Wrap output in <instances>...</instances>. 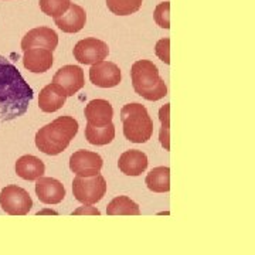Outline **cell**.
I'll use <instances>...</instances> for the list:
<instances>
[{
    "mask_svg": "<svg viewBox=\"0 0 255 255\" xmlns=\"http://www.w3.org/2000/svg\"><path fill=\"white\" fill-rule=\"evenodd\" d=\"M33 100V90L17 68L0 55V121L23 117Z\"/></svg>",
    "mask_w": 255,
    "mask_h": 255,
    "instance_id": "1",
    "label": "cell"
},
{
    "mask_svg": "<svg viewBox=\"0 0 255 255\" xmlns=\"http://www.w3.org/2000/svg\"><path fill=\"white\" fill-rule=\"evenodd\" d=\"M78 133V122L73 117H58L36 133L38 150L50 156L60 155Z\"/></svg>",
    "mask_w": 255,
    "mask_h": 255,
    "instance_id": "2",
    "label": "cell"
},
{
    "mask_svg": "<svg viewBox=\"0 0 255 255\" xmlns=\"http://www.w3.org/2000/svg\"><path fill=\"white\" fill-rule=\"evenodd\" d=\"M132 85L139 97L147 101H159L167 95V87L159 75V70L149 60H139L130 70Z\"/></svg>",
    "mask_w": 255,
    "mask_h": 255,
    "instance_id": "3",
    "label": "cell"
},
{
    "mask_svg": "<svg viewBox=\"0 0 255 255\" xmlns=\"http://www.w3.org/2000/svg\"><path fill=\"white\" fill-rule=\"evenodd\" d=\"M124 135L132 143H145L153 133V122L149 112L140 104H128L121 111Z\"/></svg>",
    "mask_w": 255,
    "mask_h": 255,
    "instance_id": "4",
    "label": "cell"
},
{
    "mask_svg": "<svg viewBox=\"0 0 255 255\" xmlns=\"http://www.w3.org/2000/svg\"><path fill=\"white\" fill-rule=\"evenodd\" d=\"M73 193L75 200H78L82 204L91 206L104 199L107 193V182L101 174L92 177L77 176L73 182Z\"/></svg>",
    "mask_w": 255,
    "mask_h": 255,
    "instance_id": "5",
    "label": "cell"
},
{
    "mask_svg": "<svg viewBox=\"0 0 255 255\" xmlns=\"http://www.w3.org/2000/svg\"><path fill=\"white\" fill-rule=\"evenodd\" d=\"M0 207L10 216H26L33 207V200L24 189L10 184L0 191Z\"/></svg>",
    "mask_w": 255,
    "mask_h": 255,
    "instance_id": "6",
    "label": "cell"
},
{
    "mask_svg": "<svg viewBox=\"0 0 255 255\" xmlns=\"http://www.w3.org/2000/svg\"><path fill=\"white\" fill-rule=\"evenodd\" d=\"M110 54L108 44L98 38H84L74 47V57L80 64L92 65L104 61Z\"/></svg>",
    "mask_w": 255,
    "mask_h": 255,
    "instance_id": "7",
    "label": "cell"
},
{
    "mask_svg": "<svg viewBox=\"0 0 255 255\" xmlns=\"http://www.w3.org/2000/svg\"><path fill=\"white\" fill-rule=\"evenodd\" d=\"M102 166V157L98 153L90 150H77L70 157V169L80 177H92L100 174Z\"/></svg>",
    "mask_w": 255,
    "mask_h": 255,
    "instance_id": "8",
    "label": "cell"
},
{
    "mask_svg": "<svg viewBox=\"0 0 255 255\" xmlns=\"http://www.w3.org/2000/svg\"><path fill=\"white\" fill-rule=\"evenodd\" d=\"M53 84L58 85L67 97H71L80 91L85 84L84 71L78 65H64L55 73Z\"/></svg>",
    "mask_w": 255,
    "mask_h": 255,
    "instance_id": "9",
    "label": "cell"
},
{
    "mask_svg": "<svg viewBox=\"0 0 255 255\" xmlns=\"http://www.w3.org/2000/svg\"><path fill=\"white\" fill-rule=\"evenodd\" d=\"M90 80L94 85L100 88H114L119 85L122 80V74L119 67L111 61H100L92 64L90 70Z\"/></svg>",
    "mask_w": 255,
    "mask_h": 255,
    "instance_id": "10",
    "label": "cell"
},
{
    "mask_svg": "<svg viewBox=\"0 0 255 255\" xmlns=\"http://www.w3.org/2000/svg\"><path fill=\"white\" fill-rule=\"evenodd\" d=\"M58 44V36L53 28L37 27L30 30L21 40V48L26 51L28 48H46L54 51Z\"/></svg>",
    "mask_w": 255,
    "mask_h": 255,
    "instance_id": "11",
    "label": "cell"
},
{
    "mask_svg": "<svg viewBox=\"0 0 255 255\" xmlns=\"http://www.w3.org/2000/svg\"><path fill=\"white\" fill-rule=\"evenodd\" d=\"M36 194L44 204H58L65 197V189L61 182L53 177H40L36 182Z\"/></svg>",
    "mask_w": 255,
    "mask_h": 255,
    "instance_id": "12",
    "label": "cell"
},
{
    "mask_svg": "<svg viewBox=\"0 0 255 255\" xmlns=\"http://www.w3.org/2000/svg\"><path fill=\"white\" fill-rule=\"evenodd\" d=\"M85 119L91 127H105L112 124L114 110L107 100H92L85 107Z\"/></svg>",
    "mask_w": 255,
    "mask_h": 255,
    "instance_id": "13",
    "label": "cell"
},
{
    "mask_svg": "<svg viewBox=\"0 0 255 255\" xmlns=\"http://www.w3.org/2000/svg\"><path fill=\"white\" fill-rule=\"evenodd\" d=\"M53 51L46 48H28L23 55V65L31 73H46L53 67Z\"/></svg>",
    "mask_w": 255,
    "mask_h": 255,
    "instance_id": "14",
    "label": "cell"
},
{
    "mask_svg": "<svg viewBox=\"0 0 255 255\" xmlns=\"http://www.w3.org/2000/svg\"><path fill=\"white\" fill-rule=\"evenodd\" d=\"M55 26L63 30L64 33H78L81 31L85 21H87V14L85 10L82 9L81 6L71 3L68 10L61 14L60 17L54 18Z\"/></svg>",
    "mask_w": 255,
    "mask_h": 255,
    "instance_id": "15",
    "label": "cell"
},
{
    "mask_svg": "<svg viewBox=\"0 0 255 255\" xmlns=\"http://www.w3.org/2000/svg\"><path fill=\"white\" fill-rule=\"evenodd\" d=\"M147 156L142 150L130 149L119 157V170L127 176H139L147 169Z\"/></svg>",
    "mask_w": 255,
    "mask_h": 255,
    "instance_id": "16",
    "label": "cell"
},
{
    "mask_svg": "<svg viewBox=\"0 0 255 255\" xmlns=\"http://www.w3.org/2000/svg\"><path fill=\"white\" fill-rule=\"evenodd\" d=\"M67 101L65 92L55 84H48L41 91L38 97V107L43 112H55V111L61 110Z\"/></svg>",
    "mask_w": 255,
    "mask_h": 255,
    "instance_id": "17",
    "label": "cell"
},
{
    "mask_svg": "<svg viewBox=\"0 0 255 255\" xmlns=\"http://www.w3.org/2000/svg\"><path fill=\"white\" fill-rule=\"evenodd\" d=\"M46 172V166L41 159L33 155L21 156L16 162V173L24 180H37L43 177Z\"/></svg>",
    "mask_w": 255,
    "mask_h": 255,
    "instance_id": "18",
    "label": "cell"
},
{
    "mask_svg": "<svg viewBox=\"0 0 255 255\" xmlns=\"http://www.w3.org/2000/svg\"><path fill=\"white\" fill-rule=\"evenodd\" d=\"M146 186L155 193H167L170 190V169L167 166H159L152 169L146 176Z\"/></svg>",
    "mask_w": 255,
    "mask_h": 255,
    "instance_id": "19",
    "label": "cell"
},
{
    "mask_svg": "<svg viewBox=\"0 0 255 255\" xmlns=\"http://www.w3.org/2000/svg\"><path fill=\"white\" fill-rule=\"evenodd\" d=\"M85 139L91 145H108L115 139V125L110 124V125H105V127H91V125L87 124Z\"/></svg>",
    "mask_w": 255,
    "mask_h": 255,
    "instance_id": "20",
    "label": "cell"
},
{
    "mask_svg": "<svg viewBox=\"0 0 255 255\" xmlns=\"http://www.w3.org/2000/svg\"><path fill=\"white\" fill-rule=\"evenodd\" d=\"M108 216H139V206L128 196H118L107 207Z\"/></svg>",
    "mask_w": 255,
    "mask_h": 255,
    "instance_id": "21",
    "label": "cell"
},
{
    "mask_svg": "<svg viewBox=\"0 0 255 255\" xmlns=\"http://www.w3.org/2000/svg\"><path fill=\"white\" fill-rule=\"evenodd\" d=\"M143 0H107L108 9L118 16H129L142 7Z\"/></svg>",
    "mask_w": 255,
    "mask_h": 255,
    "instance_id": "22",
    "label": "cell"
},
{
    "mask_svg": "<svg viewBox=\"0 0 255 255\" xmlns=\"http://www.w3.org/2000/svg\"><path fill=\"white\" fill-rule=\"evenodd\" d=\"M71 4V0H40V9L47 16L51 17H60L64 14Z\"/></svg>",
    "mask_w": 255,
    "mask_h": 255,
    "instance_id": "23",
    "label": "cell"
},
{
    "mask_svg": "<svg viewBox=\"0 0 255 255\" xmlns=\"http://www.w3.org/2000/svg\"><path fill=\"white\" fill-rule=\"evenodd\" d=\"M169 112H170V104H166L164 107L159 111V119L162 122V129H160V142L166 150H170V142H169V127H170V118H169Z\"/></svg>",
    "mask_w": 255,
    "mask_h": 255,
    "instance_id": "24",
    "label": "cell"
},
{
    "mask_svg": "<svg viewBox=\"0 0 255 255\" xmlns=\"http://www.w3.org/2000/svg\"><path fill=\"white\" fill-rule=\"evenodd\" d=\"M170 3L169 1H164V3H160L157 4L155 9V13H153V17H155V21L163 28H170Z\"/></svg>",
    "mask_w": 255,
    "mask_h": 255,
    "instance_id": "25",
    "label": "cell"
},
{
    "mask_svg": "<svg viewBox=\"0 0 255 255\" xmlns=\"http://www.w3.org/2000/svg\"><path fill=\"white\" fill-rule=\"evenodd\" d=\"M170 40L169 38H162L156 44V55L163 61L164 64H170Z\"/></svg>",
    "mask_w": 255,
    "mask_h": 255,
    "instance_id": "26",
    "label": "cell"
},
{
    "mask_svg": "<svg viewBox=\"0 0 255 255\" xmlns=\"http://www.w3.org/2000/svg\"><path fill=\"white\" fill-rule=\"evenodd\" d=\"M90 213H91V214H97V216H100V211L95 209L88 210V209H85V207H82V209L74 211V214H90Z\"/></svg>",
    "mask_w": 255,
    "mask_h": 255,
    "instance_id": "27",
    "label": "cell"
}]
</instances>
